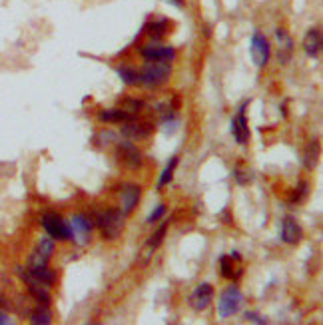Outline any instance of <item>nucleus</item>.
Listing matches in <instances>:
<instances>
[{
  "mask_svg": "<svg viewBox=\"0 0 323 325\" xmlns=\"http://www.w3.org/2000/svg\"><path fill=\"white\" fill-rule=\"evenodd\" d=\"M172 72L170 62L166 60H148V64L144 66V70L140 72V84L148 86V88H156L168 80Z\"/></svg>",
  "mask_w": 323,
  "mask_h": 325,
  "instance_id": "nucleus-1",
  "label": "nucleus"
},
{
  "mask_svg": "<svg viewBox=\"0 0 323 325\" xmlns=\"http://www.w3.org/2000/svg\"><path fill=\"white\" fill-rule=\"evenodd\" d=\"M243 304V293L236 287V285H232V287H227L225 291L222 293V297H220V304H218V311H220V317L225 319V317H229V315H234V313H238L240 311V307Z\"/></svg>",
  "mask_w": 323,
  "mask_h": 325,
  "instance_id": "nucleus-2",
  "label": "nucleus"
},
{
  "mask_svg": "<svg viewBox=\"0 0 323 325\" xmlns=\"http://www.w3.org/2000/svg\"><path fill=\"white\" fill-rule=\"evenodd\" d=\"M98 225H100L104 238L114 240V238L120 236L122 227H124V214L118 212V210H108V212H104L100 216Z\"/></svg>",
  "mask_w": 323,
  "mask_h": 325,
  "instance_id": "nucleus-3",
  "label": "nucleus"
},
{
  "mask_svg": "<svg viewBox=\"0 0 323 325\" xmlns=\"http://www.w3.org/2000/svg\"><path fill=\"white\" fill-rule=\"evenodd\" d=\"M42 225H44L46 234H48L52 240H62V242L72 240V236H70V225L66 224L58 214H46V216L42 218Z\"/></svg>",
  "mask_w": 323,
  "mask_h": 325,
  "instance_id": "nucleus-4",
  "label": "nucleus"
},
{
  "mask_svg": "<svg viewBox=\"0 0 323 325\" xmlns=\"http://www.w3.org/2000/svg\"><path fill=\"white\" fill-rule=\"evenodd\" d=\"M52 253H54V242H52V240H48V238H44V240L38 242L36 249L32 251V256L28 258V267H30V269H36V267H44V265H48L50 258H52Z\"/></svg>",
  "mask_w": 323,
  "mask_h": 325,
  "instance_id": "nucleus-5",
  "label": "nucleus"
},
{
  "mask_svg": "<svg viewBox=\"0 0 323 325\" xmlns=\"http://www.w3.org/2000/svg\"><path fill=\"white\" fill-rule=\"evenodd\" d=\"M249 52H251V58L256 62L258 68H262L269 60V42L263 36L262 32H253L251 36V44H249Z\"/></svg>",
  "mask_w": 323,
  "mask_h": 325,
  "instance_id": "nucleus-6",
  "label": "nucleus"
},
{
  "mask_svg": "<svg viewBox=\"0 0 323 325\" xmlns=\"http://www.w3.org/2000/svg\"><path fill=\"white\" fill-rule=\"evenodd\" d=\"M212 299H214V287L210 284H200L194 289V293L190 297V304H192L194 309L202 311V309H205L207 305L212 304Z\"/></svg>",
  "mask_w": 323,
  "mask_h": 325,
  "instance_id": "nucleus-7",
  "label": "nucleus"
},
{
  "mask_svg": "<svg viewBox=\"0 0 323 325\" xmlns=\"http://www.w3.org/2000/svg\"><path fill=\"white\" fill-rule=\"evenodd\" d=\"M118 156H120V162L124 164V166H128V168H140L142 164V154L140 150L134 146V144L130 142H122L120 146H118Z\"/></svg>",
  "mask_w": 323,
  "mask_h": 325,
  "instance_id": "nucleus-8",
  "label": "nucleus"
},
{
  "mask_svg": "<svg viewBox=\"0 0 323 325\" xmlns=\"http://www.w3.org/2000/svg\"><path fill=\"white\" fill-rule=\"evenodd\" d=\"M90 229H92V222H90L86 216H74V218H72V224H70V236H72L78 244H86V242H88Z\"/></svg>",
  "mask_w": 323,
  "mask_h": 325,
  "instance_id": "nucleus-9",
  "label": "nucleus"
},
{
  "mask_svg": "<svg viewBox=\"0 0 323 325\" xmlns=\"http://www.w3.org/2000/svg\"><path fill=\"white\" fill-rule=\"evenodd\" d=\"M142 56L146 60H166L170 62L176 56V50L172 46H160V44H148L142 48Z\"/></svg>",
  "mask_w": 323,
  "mask_h": 325,
  "instance_id": "nucleus-10",
  "label": "nucleus"
},
{
  "mask_svg": "<svg viewBox=\"0 0 323 325\" xmlns=\"http://www.w3.org/2000/svg\"><path fill=\"white\" fill-rule=\"evenodd\" d=\"M140 200V185H126L122 190V214L130 216Z\"/></svg>",
  "mask_w": 323,
  "mask_h": 325,
  "instance_id": "nucleus-11",
  "label": "nucleus"
},
{
  "mask_svg": "<svg viewBox=\"0 0 323 325\" xmlns=\"http://www.w3.org/2000/svg\"><path fill=\"white\" fill-rule=\"evenodd\" d=\"M303 50L307 56L315 58L319 52H321V30L319 28H311L305 38H303Z\"/></svg>",
  "mask_w": 323,
  "mask_h": 325,
  "instance_id": "nucleus-12",
  "label": "nucleus"
},
{
  "mask_svg": "<svg viewBox=\"0 0 323 325\" xmlns=\"http://www.w3.org/2000/svg\"><path fill=\"white\" fill-rule=\"evenodd\" d=\"M282 240L285 244H297L302 240V227L293 218H285L282 222Z\"/></svg>",
  "mask_w": 323,
  "mask_h": 325,
  "instance_id": "nucleus-13",
  "label": "nucleus"
},
{
  "mask_svg": "<svg viewBox=\"0 0 323 325\" xmlns=\"http://www.w3.org/2000/svg\"><path fill=\"white\" fill-rule=\"evenodd\" d=\"M232 134L238 140V144H247V140H249V126H247V120H245L243 108L242 112L232 120Z\"/></svg>",
  "mask_w": 323,
  "mask_h": 325,
  "instance_id": "nucleus-14",
  "label": "nucleus"
},
{
  "mask_svg": "<svg viewBox=\"0 0 323 325\" xmlns=\"http://www.w3.org/2000/svg\"><path fill=\"white\" fill-rule=\"evenodd\" d=\"M275 38H278V42H280V62L285 64V62L289 60L291 52H293V40L287 36V32L282 30V28H278V30H275Z\"/></svg>",
  "mask_w": 323,
  "mask_h": 325,
  "instance_id": "nucleus-15",
  "label": "nucleus"
},
{
  "mask_svg": "<svg viewBox=\"0 0 323 325\" xmlns=\"http://www.w3.org/2000/svg\"><path fill=\"white\" fill-rule=\"evenodd\" d=\"M134 116L132 112L124 110V108H112V110H104L100 112V120L102 122H130Z\"/></svg>",
  "mask_w": 323,
  "mask_h": 325,
  "instance_id": "nucleus-16",
  "label": "nucleus"
},
{
  "mask_svg": "<svg viewBox=\"0 0 323 325\" xmlns=\"http://www.w3.org/2000/svg\"><path fill=\"white\" fill-rule=\"evenodd\" d=\"M152 130H154L152 124H126L122 128V134L130 136V138H146V136H150Z\"/></svg>",
  "mask_w": 323,
  "mask_h": 325,
  "instance_id": "nucleus-17",
  "label": "nucleus"
},
{
  "mask_svg": "<svg viewBox=\"0 0 323 325\" xmlns=\"http://www.w3.org/2000/svg\"><path fill=\"white\" fill-rule=\"evenodd\" d=\"M30 321L34 325H48L52 321V313H50V309L44 305V307H36L34 311H32V315H30Z\"/></svg>",
  "mask_w": 323,
  "mask_h": 325,
  "instance_id": "nucleus-18",
  "label": "nucleus"
},
{
  "mask_svg": "<svg viewBox=\"0 0 323 325\" xmlns=\"http://www.w3.org/2000/svg\"><path fill=\"white\" fill-rule=\"evenodd\" d=\"M28 291H30V295L36 297L42 305H48L50 293H48V287L44 284H28Z\"/></svg>",
  "mask_w": 323,
  "mask_h": 325,
  "instance_id": "nucleus-19",
  "label": "nucleus"
},
{
  "mask_svg": "<svg viewBox=\"0 0 323 325\" xmlns=\"http://www.w3.org/2000/svg\"><path fill=\"white\" fill-rule=\"evenodd\" d=\"M118 76H120L122 82L128 84V86L140 84V74H138L134 68H118Z\"/></svg>",
  "mask_w": 323,
  "mask_h": 325,
  "instance_id": "nucleus-20",
  "label": "nucleus"
},
{
  "mask_svg": "<svg viewBox=\"0 0 323 325\" xmlns=\"http://www.w3.org/2000/svg\"><path fill=\"white\" fill-rule=\"evenodd\" d=\"M166 28H168V20H158V22H152L148 26V34L154 38V40H160L161 36L166 34Z\"/></svg>",
  "mask_w": 323,
  "mask_h": 325,
  "instance_id": "nucleus-21",
  "label": "nucleus"
},
{
  "mask_svg": "<svg viewBox=\"0 0 323 325\" xmlns=\"http://www.w3.org/2000/svg\"><path fill=\"white\" fill-rule=\"evenodd\" d=\"M176 166H178V158H172V160H170V164L166 166V170L161 172L160 182H158V188H164L166 183L172 182V176H174V170H176Z\"/></svg>",
  "mask_w": 323,
  "mask_h": 325,
  "instance_id": "nucleus-22",
  "label": "nucleus"
},
{
  "mask_svg": "<svg viewBox=\"0 0 323 325\" xmlns=\"http://www.w3.org/2000/svg\"><path fill=\"white\" fill-rule=\"evenodd\" d=\"M317 154H319V148H317V144H309V148H307V152H305V168L307 170H313L315 168V162H317Z\"/></svg>",
  "mask_w": 323,
  "mask_h": 325,
  "instance_id": "nucleus-23",
  "label": "nucleus"
},
{
  "mask_svg": "<svg viewBox=\"0 0 323 325\" xmlns=\"http://www.w3.org/2000/svg\"><path fill=\"white\" fill-rule=\"evenodd\" d=\"M166 227H168V225L164 224L160 229H158V231H156V234L152 236V240L148 242V247H150V249H156V247H158V245L164 242V236H166Z\"/></svg>",
  "mask_w": 323,
  "mask_h": 325,
  "instance_id": "nucleus-24",
  "label": "nucleus"
},
{
  "mask_svg": "<svg viewBox=\"0 0 323 325\" xmlns=\"http://www.w3.org/2000/svg\"><path fill=\"white\" fill-rule=\"evenodd\" d=\"M220 265H222L223 277L234 280V265H232V262H229V258H222V260H220Z\"/></svg>",
  "mask_w": 323,
  "mask_h": 325,
  "instance_id": "nucleus-25",
  "label": "nucleus"
},
{
  "mask_svg": "<svg viewBox=\"0 0 323 325\" xmlns=\"http://www.w3.org/2000/svg\"><path fill=\"white\" fill-rule=\"evenodd\" d=\"M164 214H166V205H164V203H160V205H158V207H156V210H154V212L148 216V220H146V222H148V224H154V222H158V220H160Z\"/></svg>",
  "mask_w": 323,
  "mask_h": 325,
  "instance_id": "nucleus-26",
  "label": "nucleus"
},
{
  "mask_svg": "<svg viewBox=\"0 0 323 325\" xmlns=\"http://www.w3.org/2000/svg\"><path fill=\"white\" fill-rule=\"evenodd\" d=\"M245 319L247 321H256V323H265V319H262L258 313H245Z\"/></svg>",
  "mask_w": 323,
  "mask_h": 325,
  "instance_id": "nucleus-27",
  "label": "nucleus"
},
{
  "mask_svg": "<svg viewBox=\"0 0 323 325\" xmlns=\"http://www.w3.org/2000/svg\"><path fill=\"white\" fill-rule=\"evenodd\" d=\"M6 323H10V317H8L4 311H0V325H6Z\"/></svg>",
  "mask_w": 323,
  "mask_h": 325,
  "instance_id": "nucleus-28",
  "label": "nucleus"
}]
</instances>
